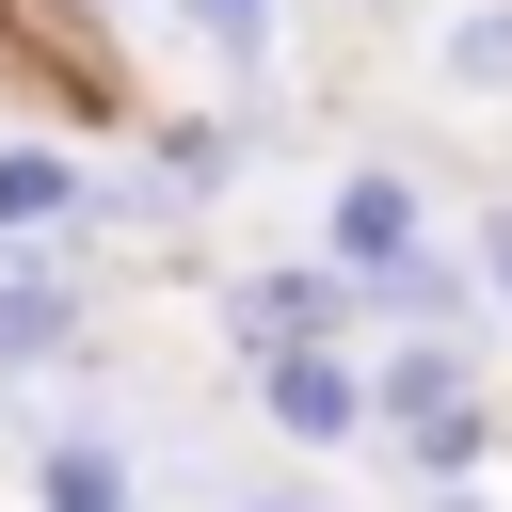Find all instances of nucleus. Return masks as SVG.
I'll return each mask as SVG.
<instances>
[{"label": "nucleus", "mask_w": 512, "mask_h": 512, "mask_svg": "<svg viewBox=\"0 0 512 512\" xmlns=\"http://www.w3.org/2000/svg\"><path fill=\"white\" fill-rule=\"evenodd\" d=\"M256 400H272V416H288V432H304V448H336V432H352V416H368V384H352V368H336V352H304V336H288V352H272V368H256Z\"/></svg>", "instance_id": "nucleus-1"}, {"label": "nucleus", "mask_w": 512, "mask_h": 512, "mask_svg": "<svg viewBox=\"0 0 512 512\" xmlns=\"http://www.w3.org/2000/svg\"><path fill=\"white\" fill-rule=\"evenodd\" d=\"M416 256V192L400 176H336V272L368 288V272H400Z\"/></svg>", "instance_id": "nucleus-2"}, {"label": "nucleus", "mask_w": 512, "mask_h": 512, "mask_svg": "<svg viewBox=\"0 0 512 512\" xmlns=\"http://www.w3.org/2000/svg\"><path fill=\"white\" fill-rule=\"evenodd\" d=\"M32 352H64V288H48V272L0 288V368H32Z\"/></svg>", "instance_id": "nucleus-3"}, {"label": "nucleus", "mask_w": 512, "mask_h": 512, "mask_svg": "<svg viewBox=\"0 0 512 512\" xmlns=\"http://www.w3.org/2000/svg\"><path fill=\"white\" fill-rule=\"evenodd\" d=\"M48 512H128V464L112 448H48Z\"/></svg>", "instance_id": "nucleus-4"}, {"label": "nucleus", "mask_w": 512, "mask_h": 512, "mask_svg": "<svg viewBox=\"0 0 512 512\" xmlns=\"http://www.w3.org/2000/svg\"><path fill=\"white\" fill-rule=\"evenodd\" d=\"M48 208H64V160L16 144V160H0V224H48Z\"/></svg>", "instance_id": "nucleus-5"}, {"label": "nucleus", "mask_w": 512, "mask_h": 512, "mask_svg": "<svg viewBox=\"0 0 512 512\" xmlns=\"http://www.w3.org/2000/svg\"><path fill=\"white\" fill-rule=\"evenodd\" d=\"M448 80H512V16H464L448 32Z\"/></svg>", "instance_id": "nucleus-6"}, {"label": "nucleus", "mask_w": 512, "mask_h": 512, "mask_svg": "<svg viewBox=\"0 0 512 512\" xmlns=\"http://www.w3.org/2000/svg\"><path fill=\"white\" fill-rule=\"evenodd\" d=\"M192 32H208V48H256V32H272V0H192Z\"/></svg>", "instance_id": "nucleus-7"}, {"label": "nucleus", "mask_w": 512, "mask_h": 512, "mask_svg": "<svg viewBox=\"0 0 512 512\" xmlns=\"http://www.w3.org/2000/svg\"><path fill=\"white\" fill-rule=\"evenodd\" d=\"M480 272H496V288H512V208H496V240H480Z\"/></svg>", "instance_id": "nucleus-8"}, {"label": "nucleus", "mask_w": 512, "mask_h": 512, "mask_svg": "<svg viewBox=\"0 0 512 512\" xmlns=\"http://www.w3.org/2000/svg\"><path fill=\"white\" fill-rule=\"evenodd\" d=\"M256 512H304V496H256Z\"/></svg>", "instance_id": "nucleus-9"}, {"label": "nucleus", "mask_w": 512, "mask_h": 512, "mask_svg": "<svg viewBox=\"0 0 512 512\" xmlns=\"http://www.w3.org/2000/svg\"><path fill=\"white\" fill-rule=\"evenodd\" d=\"M448 512H480V496H448Z\"/></svg>", "instance_id": "nucleus-10"}]
</instances>
